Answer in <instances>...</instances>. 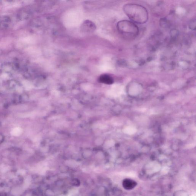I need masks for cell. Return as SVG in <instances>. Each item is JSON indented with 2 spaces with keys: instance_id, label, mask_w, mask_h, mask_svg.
Returning a JSON list of instances; mask_svg holds the SVG:
<instances>
[{
  "instance_id": "52a82bcc",
  "label": "cell",
  "mask_w": 196,
  "mask_h": 196,
  "mask_svg": "<svg viewBox=\"0 0 196 196\" xmlns=\"http://www.w3.org/2000/svg\"><path fill=\"white\" fill-rule=\"evenodd\" d=\"M72 183L75 186H78L80 184L79 181L77 179H74V180L72 181Z\"/></svg>"
},
{
  "instance_id": "277c9868",
  "label": "cell",
  "mask_w": 196,
  "mask_h": 196,
  "mask_svg": "<svg viewBox=\"0 0 196 196\" xmlns=\"http://www.w3.org/2000/svg\"><path fill=\"white\" fill-rule=\"evenodd\" d=\"M99 80L103 83L111 84L114 82V79L108 74H103L99 77Z\"/></svg>"
},
{
  "instance_id": "5b68a950",
  "label": "cell",
  "mask_w": 196,
  "mask_h": 196,
  "mask_svg": "<svg viewBox=\"0 0 196 196\" xmlns=\"http://www.w3.org/2000/svg\"><path fill=\"white\" fill-rule=\"evenodd\" d=\"M22 133V129L21 128L16 127L12 131L11 133L15 137H19Z\"/></svg>"
},
{
  "instance_id": "3957f363",
  "label": "cell",
  "mask_w": 196,
  "mask_h": 196,
  "mask_svg": "<svg viewBox=\"0 0 196 196\" xmlns=\"http://www.w3.org/2000/svg\"><path fill=\"white\" fill-rule=\"evenodd\" d=\"M137 184V183L135 181L130 179H124L122 183L124 189L127 190H130L134 189Z\"/></svg>"
},
{
  "instance_id": "7a4b0ae2",
  "label": "cell",
  "mask_w": 196,
  "mask_h": 196,
  "mask_svg": "<svg viewBox=\"0 0 196 196\" xmlns=\"http://www.w3.org/2000/svg\"><path fill=\"white\" fill-rule=\"evenodd\" d=\"M117 28L119 32L123 34L135 36L138 34V27L132 21L127 20L119 21Z\"/></svg>"
},
{
  "instance_id": "8992f818",
  "label": "cell",
  "mask_w": 196,
  "mask_h": 196,
  "mask_svg": "<svg viewBox=\"0 0 196 196\" xmlns=\"http://www.w3.org/2000/svg\"><path fill=\"white\" fill-rule=\"evenodd\" d=\"M196 27V21L195 20H193L191 21L189 24V27L192 30H195Z\"/></svg>"
},
{
  "instance_id": "6da1fadb",
  "label": "cell",
  "mask_w": 196,
  "mask_h": 196,
  "mask_svg": "<svg viewBox=\"0 0 196 196\" xmlns=\"http://www.w3.org/2000/svg\"><path fill=\"white\" fill-rule=\"evenodd\" d=\"M124 11L133 22L143 24L148 19L147 9L143 6L137 4H128L124 5Z\"/></svg>"
}]
</instances>
